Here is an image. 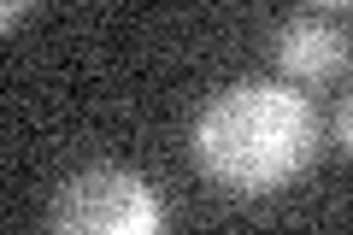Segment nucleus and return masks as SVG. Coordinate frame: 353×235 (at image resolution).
Segmentation results:
<instances>
[{"instance_id": "f257e3e1", "label": "nucleus", "mask_w": 353, "mask_h": 235, "mask_svg": "<svg viewBox=\"0 0 353 235\" xmlns=\"http://www.w3.org/2000/svg\"><path fill=\"white\" fill-rule=\"evenodd\" d=\"M318 159V112L294 83H236L194 118V165L230 194H271Z\"/></svg>"}, {"instance_id": "f03ea898", "label": "nucleus", "mask_w": 353, "mask_h": 235, "mask_svg": "<svg viewBox=\"0 0 353 235\" xmlns=\"http://www.w3.org/2000/svg\"><path fill=\"white\" fill-rule=\"evenodd\" d=\"M53 223L65 235H153L165 223V206L148 188V176L124 165H88L59 188Z\"/></svg>"}, {"instance_id": "7ed1b4c3", "label": "nucleus", "mask_w": 353, "mask_h": 235, "mask_svg": "<svg viewBox=\"0 0 353 235\" xmlns=\"http://www.w3.org/2000/svg\"><path fill=\"white\" fill-rule=\"evenodd\" d=\"M271 59L294 88H312V83H330V76L347 71V36L336 24H324V18H289L277 30Z\"/></svg>"}, {"instance_id": "20e7f679", "label": "nucleus", "mask_w": 353, "mask_h": 235, "mask_svg": "<svg viewBox=\"0 0 353 235\" xmlns=\"http://www.w3.org/2000/svg\"><path fill=\"white\" fill-rule=\"evenodd\" d=\"M30 6H36V0H0V24H6V30H18Z\"/></svg>"}, {"instance_id": "39448f33", "label": "nucleus", "mask_w": 353, "mask_h": 235, "mask_svg": "<svg viewBox=\"0 0 353 235\" xmlns=\"http://www.w3.org/2000/svg\"><path fill=\"white\" fill-rule=\"evenodd\" d=\"M336 136H341V147L353 153V94L341 100V112H336Z\"/></svg>"}, {"instance_id": "423d86ee", "label": "nucleus", "mask_w": 353, "mask_h": 235, "mask_svg": "<svg viewBox=\"0 0 353 235\" xmlns=\"http://www.w3.org/2000/svg\"><path fill=\"white\" fill-rule=\"evenodd\" d=\"M312 6H353V0H312Z\"/></svg>"}]
</instances>
